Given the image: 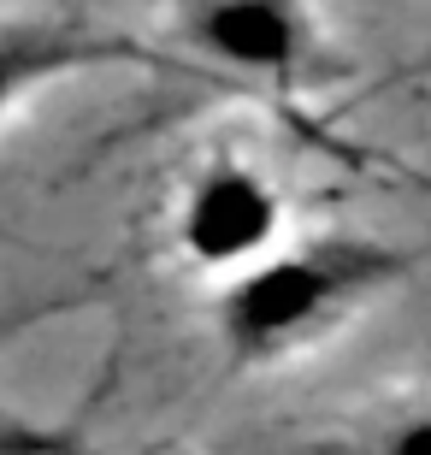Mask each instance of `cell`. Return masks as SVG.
<instances>
[{"mask_svg": "<svg viewBox=\"0 0 431 455\" xmlns=\"http://www.w3.org/2000/svg\"><path fill=\"white\" fill-rule=\"evenodd\" d=\"M414 77H431V53H426V66H414Z\"/></svg>", "mask_w": 431, "mask_h": 455, "instance_id": "cell-6", "label": "cell"}, {"mask_svg": "<svg viewBox=\"0 0 431 455\" xmlns=\"http://www.w3.org/2000/svg\"><path fill=\"white\" fill-rule=\"evenodd\" d=\"M290 236V196L266 160L243 148L201 154L172 196V249L201 278H231Z\"/></svg>", "mask_w": 431, "mask_h": 455, "instance_id": "cell-2", "label": "cell"}, {"mask_svg": "<svg viewBox=\"0 0 431 455\" xmlns=\"http://www.w3.org/2000/svg\"><path fill=\"white\" fill-rule=\"evenodd\" d=\"M314 455H431V390L366 408L343 432L319 438Z\"/></svg>", "mask_w": 431, "mask_h": 455, "instance_id": "cell-5", "label": "cell"}, {"mask_svg": "<svg viewBox=\"0 0 431 455\" xmlns=\"http://www.w3.org/2000/svg\"><path fill=\"white\" fill-rule=\"evenodd\" d=\"M172 36L201 71L254 89H301L325 60L314 0H172Z\"/></svg>", "mask_w": 431, "mask_h": 455, "instance_id": "cell-3", "label": "cell"}, {"mask_svg": "<svg viewBox=\"0 0 431 455\" xmlns=\"http://www.w3.org/2000/svg\"><path fill=\"white\" fill-rule=\"evenodd\" d=\"M408 254L379 236H283L243 272L219 278L213 325L219 343L243 367H272L331 338L348 314H361L390 290Z\"/></svg>", "mask_w": 431, "mask_h": 455, "instance_id": "cell-1", "label": "cell"}, {"mask_svg": "<svg viewBox=\"0 0 431 455\" xmlns=\"http://www.w3.org/2000/svg\"><path fill=\"white\" fill-rule=\"evenodd\" d=\"M142 60H154L142 42L95 30L84 18H6L0 24V124L66 77H84L95 66H142Z\"/></svg>", "mask_w": 431, "mask_h": 455, "instance_id": "cell-4", "label": "cell"}]
</instances>
